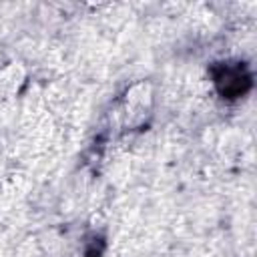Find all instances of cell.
<instances>
[{
    "mask_svg": "<svg viewBox=\"0 0 257 257\" xmlns=\"http://www.w3.org/2000/svg\"><path fill=\"white\" fill-rule=\"evenodd\" d=\"M211 72H213V78H215L219 92L227 98H237V96L245 94L251 86V74L245 70L243 62L241 64L221 62V64L213 66Z\"/></svg>",
    "mask_w": 257,
    "mask_h": 257,
    "instance_id": "cell-1",
    "label": "cell"
}]
</instances>
